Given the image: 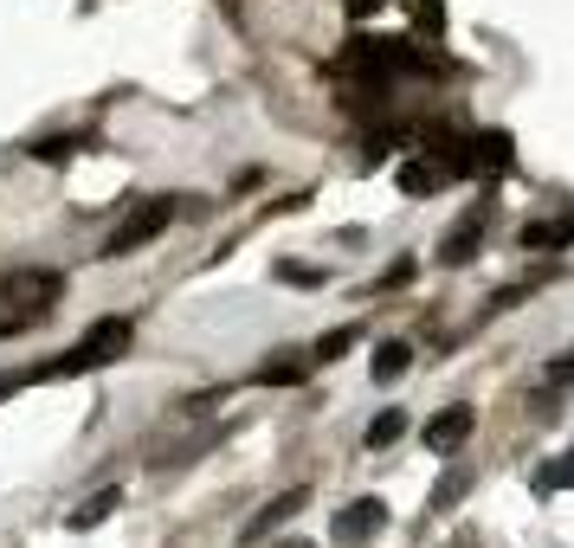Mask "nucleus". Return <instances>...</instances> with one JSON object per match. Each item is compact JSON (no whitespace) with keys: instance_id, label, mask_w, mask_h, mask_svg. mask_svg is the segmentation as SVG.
I'll return each mask as SVG.
<instances>
[{"instance_id":"nucleus-20","label":"nucleus","mask_w":574,"mask_h":548,"mask_svg":"<svg viewBox=\"0 0 574 548\" xmlns=\"http://www.w3.org/2000/svg\"><path fill=\"white\" fill-rule=\"evenodd\" d=\"M562 239H574V226H562Z\"/></svg>"},{"instance_id":"nucleus-21","label":"nucleus","mask_w":574,"mask_h":548,"mask_svg":"<svg viewBox=\"0 0 574 548\" xmlns=\"http://www.w3.org/2000/svg\"><path fill=\"white\" fill-rule=\"evenodd\" d=\"M285 548H310V543H285Z\"/></svg>"},{"instance_id":"nucleus-6","label":"nucleus","mask_w":574,"mask_h":548,"mask_svg":"<svg viewBox=\"0 0 574 548\" xmlns=\"http://www.w3.org/2000/svg\"><path fill=\"white\" fill-rule=\"evenodd\" d=\"M471 419H478L471 407H445V413H432V419H427V452H458V445L471 439Z\"/></svg>"},{"instance_id":"nucleus-4","label":"nucleus","mask_w":574,"mask_h":548,"mask_svg":"<svg viewBox=\"0 0 574 548\" xmlns=\"http://www.w3.org/2000/svg\"><path fill=\"white\" fill-rule=\"evenodd\" d=\"M485 226H491V201L465 206V213H458V226H452V233L439 239V259H445V265H465V259L478 252V239H485Z\"/></svg>"},{"instance_id":"nucleus-9","label":"nucleus","mask_w":574,"mask_h":548,"mask_svg":"<svg viewBox=\"0 0 574 548\" xmlns=\"http://www.w3.org/2000/svg\"><path fill=\"white\" fill-rule=\"evenodd\" d=\"M303 374H310V355H278V361H265V368H259V381H265V388H297Z\"/></svg>"},{"instance_id":"nucleus-2","label":"nucleus","mask_w":574,"mask_h":548,"mask_svg":"<svg viewBox=\"0 0 574 548\" xmlns=\"http://www.w3.org/2000/svg\"><path fill=\"white\" fill-rule=\"evenodd\" d=\"M130 348V317H97L84 336H77V361L84 368H104V361H117Z\"/></svg>"},{"instance_id":"nucleus-15","label":"nucleus","mask_w":574,"mask_h":548,"mask_svg":"<svg viewBox=\"0 0 574 548\" xmlns=\"http://www.w3.org/2000/svg\"><path fill=\"white\" fill-rule=\"evenodd\" d=\"M414 20H420L427 33H439V26H445V7H439V0H420V7H414Z\"/></svg>"},{"instance_id":"nucleus-11","label":"nucleus","mask_w":574,"mask_h":548,"mask_svg":"<svg viewBox=\"0 0 574 548\" xmlns=\"http://www.w3.org/2000/svg\"><path fill=\"white\" fill-rule=\"evenodd\" d=\"M407 361H414V348H407V343H387L381 355H374V381H400V374H407Z\"/></svg>"},{"instance_id":"nucleus-8","label":"nucleus","mask_w":574,"mask_h":548,"mask_svg":"<svg viewBox=\"0 0 574 548\" xmlns=\"http://www.w3.org/2000/svg\"><path fill=\"white\" fill-rule=\"evenodd\" d=\"M110 510H123V490H97L84 510H72V516H65V529H77V536H84V529H97Z\"/></svg>"},{"instance_id":"nucleus-7","label":"nucleus","mask_w":574,"mask_h":548,"mask_svg":"<svg viewBox=\"0 0 574 548\" xmlns=\"http://www.w3.org/2000/svg\"><path fill=\"white\" fill-rule=\"evenodd\" d=\"M445 181H452V168H445L439 155H420V162L400 168V194H432V188H445Z\"/></svg>"},{"instance_id":"nucleus-14","label":"nucleus","mask_w":574,"mask_h":548,"mask_svg":"<svg viewBox=\"0 0 574 548\" xmlns=\"http://www.w3.org/2000/svg\"><path fill=\"white\" fill-rule=\"evenodd\" d=\"M569 484H574V452L562 458V465H549V472H542V490H569Z\"/></svg>"},{"instance_id":"nucleus-18","label":"nucleus","mask_w":574,"mask_h":548,"mask_svg":"<svg viewBox=\"0 0 574 548\" xmlns=\"http://www.w3.org/2000/svg\"><path fill=\"white\" fill-rule=\"evenodd\" d=\"M343 7H349L356 20H368V13H374V7H387V0H343Z\"/></svg>"},{"instance_id":"nucleus-3","label":"nucleus","mask_w":574,"mask_h":548,"mask_svg":"<svg viewBox=\"0 0 574 548\" xmlns=\"http://www.w3.org/2000/svg\"><path fill=\"white\" fill-rule=\"evenodd\" d=\"M381 529H387V503H381V497H356V503L336 510V523H330V536L343 548L368 543V536H381Z\"/></svg>"},{"instance_id":"nucleus-13","label":"nucleus","mask_w":574,"mask_h":548,"mask_svg":"<svg viewBox=\"0 0 574 548\" xmlns=\"http://www.w3.org/2000/svg\"><path fill=\"white\" fill-rule=\"evenodd\" d=\"M356 323H343V330H330V336H323V343H316V355H310V361H336V355H349V348H356Z\"/></svg>"},{"instance_id":"nucleus-16","label":"nucleus","mask_w":574,"mask_h":548,"mask_svg":"<svg viewBox=\"0 0 574 548\" xmlns=\"http://www.w3.org/2000/svg\"><path fill=\"white\" fill-rule=\"evenodd\" d=\"M33 155H46V162H65V155H72V142H65V136H52V142H39Z\"/></svg>"},{"instance_id":"nucleus-19","label":"nucleus","mask_w":574,"mask_h":548,"mask_svg":"<svg viewBox=\"0 0 574 548\" xmlns=\"http://www.w3.org/2000/svg\"><path fill=\"white\" fill-rule=\"evenodd\" d=\"M7 394H20V374H0V401H7Z\"/></svg>"},{"instance_id":"nucleus-1","label":"nucleus","mask_w":574,"mask_h":548,"mask_svg":"<svg viewBox=\"0 0 574 548\" xmlns=\"http://www.w3.org/2000/svg\"><path fill=\"white\" fill-rule=\"evenodd\" d=\"M168 219H175V201H168V194H148V201H136L130 213H123V226L104 239V259H130V252H136V246H148V239H155Z\"/></svg>"},{"instance_id":"nucleus-5","label":"nucleus","mask_w":574,"mask_h":548,"mask_svg":"<svg viewBox=\"0 0 574 548\" xmlns=\"http://www.w3.org/2000/svg\"><path fill=\"white\" fill-rule=\"evenodd\" d=\"M303 503H310V490H303V484H297V490H285V497H272V503H265V510H259V516L239 529V543H265L272 529H285V523L303 510Z\"/></svg>"},{"instance_id":"nucleus-17","label":"nucleus","mask_w":574,"mask_h":548,"mask_svg":"<svg viewBox=\"0 0 574 548\" xmlns=\"http://www.w3.org/2000/svg\"><path fill=\"white\" fill-rule=\"evenodd\" d=\"M407 277H414V259H394V272L381 277V290H394V284H407Z\"/></svg>"},{"instance_id":"nucleus-10","label":"nucleus","mask_w":574,"mask_h":548,"mask_svg":"<svg viewBox=\"0 0 574 548\" xmlns=\"http://www.w3.org/2000/svg\"><path fill=\"white\" fill-rule=\"evenodd\" d=\"M400 432H407V413H400V407L374 413V419H368V452H381V445H394Z\"/></svg>"},{"instance_id":"nucleus-12","label":"nucleus","mask_w":574,"mask_h":548,"mask_svg":"<svg viewBox=\"0 0 574 548\" xmlns=\"http://www.w3.org/2000/svg\"><path fill=\"white\" fill-rule=\"evenodd\" d=\"M465 490H471V472H465V465H458V472H445V478H439V490H432V510H452Z\"/></svg>"}]
</instances>
